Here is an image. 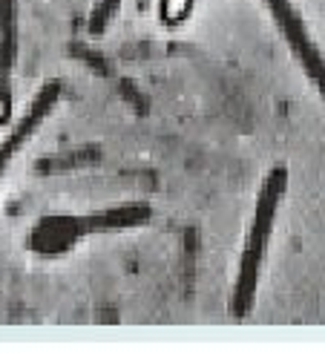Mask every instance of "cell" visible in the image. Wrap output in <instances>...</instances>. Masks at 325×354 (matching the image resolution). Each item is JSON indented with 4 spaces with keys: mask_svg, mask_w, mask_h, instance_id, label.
<instances>
[{
    "mask_svg": "<svg viewBox=\"0 0 325 354\" xmlns=\"http://www.w3.org/2000/svg\"><path fill=\"white\" fill-rule=\"evenodd\" d=\"M64 98V84L61 81H46L41 90H38V95L32 98V104H29V110L21 115V121L12 127V133L0 141V176H3V170H6V165L12 162V156H17L24 150V145L26 141L41 130V124L46 121V115L55 110V104Z\"/></svg>",
    "mask_w": 325,
    "mask_h": 354,
    "instance_id": "cell-3",
    "label": "cell"
},
{
    "mask_svg": "<svg viewBox=\"0 0 325 354\" xmlns=\"http://www.w3.org/2000/svg\"><path fill=\"white\" fill-rule=\"evenodd\" d=\"M262 6L268 9L270 17H274L277 29L282 32L288 49H291V55L305 69L308 81L319 90V84H322V55H319V46L311 38L308 26H305V21H302V15L294 9L291 0H262Z\"/></svg>",
    "mask_w": 325,
    "mask_h": 354,
    "instance_id": "cell-2",
    "label": "cell"
},
{
    "mask_svg": "<svg viewBox=\"0 0 325 354\" xmlns=\"http://www.w3.org/2000/svg\"><path fill=\"white\" fill-rule=\"evenodd\" d=\"M193 3H196V0H161L158 15H161V21H165L167 26H178V24H185L190 17Z\"/></svg>",
    "mask_w": 325,
    "mask_h": 354,
    "instance_id": "cell-7",
    "label": "cell"
},
{
    "mask_svg": "<svg viewBox=\"0 0 325 354\" xmlns=\"http://www.w3.org/2000/svg\"><path fill=\"white\" fill-rule=\"evenodd\" d=\"M285 190H288V167L277 165L274 170H268L265 182H262L257 210H254V222H250V231H248V239H245L236 286H233V297H230V314L236 317V320H245V317L254 311L259 271H262L268 239H270V234H274L277 210H279V202L285 196Z\"/></svg>",
    "mask_w": 325,
    "mask_h": 354,
    "instance_id": "cell-1",
    "label": "cell"
},
{
    "mask_svg": "<svg viewBox=\"0 0 325 354\" xmlns=\"http://www.w3.org/2000/svg\"><path fill=\"white\" fill-rule=\"evenodd\" d=\"M17 64V0H0V127L12 121V75Z\"/></svg>",
    "mask_w": 325,
    "mask_h": 354,
    "instance_id": "cell-4",
    "label": "cell"
},
{
    "mask_svg": "<svg viewBox=\"0 0 325 354\" xmlns=\"http://www.w3.org/2000/svg\"><path fill=\"white\" fill-rule=\"evenodd\" d=\"M89 158H95V153H93V156L75 153V156H69V158H52V162H44V165H41V173H61V170H69V167L86 165Z\"/></svg>",
    "mask_w": 325,
    "mask_h": 354,
    "instance_id": "cell-8",
    "label": "cell"
},
{
    "mask_svg": "<svg viewBox=\"0 0 325 354\" xmlns=\"http://www.w3.org/2000/svg\"><path fill=\"white\" fill-rule=\"evenodd\" d=\"M118 9H121V0H98L93 15H89V35H95V38L104 35L106 26L113 24V17L118 15Z\"/></svg>",
    "mask_w": 325,
    "mask_h": 354,
    "instance_id": "cell-6",
    "label": "cell"
},
{
    "mask_svg": "<svg viewBox=\"0 0 325 354\" xmlns=\"http://www.w3.org/2000/svg\"><path fill=\"white\" fill-rule=\"evenodd\" d=\"M153 216V210L147 205H127V207H115V210H101V214H89L78 222H72V236L78 239L81 234H95L106 231V227H127V225H144Z\"/></svg>",
    "mask_w": 325,
    "mask_h": 354,
    "instance_id": "cell-5",
    "label": "cell"
}]
</instances>
